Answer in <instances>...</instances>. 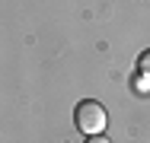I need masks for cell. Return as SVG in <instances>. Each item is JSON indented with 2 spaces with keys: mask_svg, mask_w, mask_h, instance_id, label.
<instances>
[{
  "mask_svg": "<svg viewBox=\"0 0 150 143\" xmlns=\"http://www.w3.org/2000/svg\"><path fill=\"white\" fill-rule=\"evenodd\" d=\"M77 130H83L86 137H99V134H105V124H109V114L105 108L96 102V99H83L80 105H77Z\"/></svg>",
  "mask_w": 150,
  "mask_h": 143,
  "instance_id": "obj_1",
  "label": "cell"
},
{
  "mask_svg": "<svg viewBox=\"0 0 150 143\" xmlns=\"http://www.w3.org/2000/svg\"><path fill=\"white\" fill-rule=\"evenodd\" d=\"M137 73H147L150 76V51H144V54L137 57Z\"/></svg>",
  "mask_w": 150,
  "mask_h": 143,
  "instance_id": "obj_3",
  "label": "cell"
},
{
  "mask_svg": "<svg viewBox=\"0 0 150 143\" xmlns=\"http://www.w3.org/2000/svg\"><path fill=\"white\" fill-rule=\"evenodd\" d=\"M131 86H134L141 95H147V92H150V76H147V73H137V76L131 80Z\"/></svg>",
  "mask_w": 150,
  "mask_h": 143,
  "instance_id": "obj_2",
  "label": "cell"
},
{
  "mask_svg": "<svg viewBox=\"0 0 150 143\" xmlns=\"http://www.w3.org/2000/svg\"><path fill=\"white\" fill-rule=\"evenodd\" d=\"M86 143H112V140H109L105 134H99V137H90V140H86Z\"/></svg>",
  "mask_w": 150,
  "mask_h": 143,
  "instance_id": "obj_4",
  "label": "cell"
}]
</instances>
